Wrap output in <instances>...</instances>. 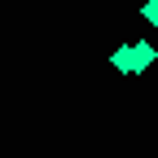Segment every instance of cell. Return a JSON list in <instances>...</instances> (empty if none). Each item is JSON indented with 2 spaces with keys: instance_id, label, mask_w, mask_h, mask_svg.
I'll return each instance as SVG.
<instances>
[{
  "instance_id": "obj_1",
  "label": "cell",
  "mask_w": 158,
  "mask_h": 158,
  "mask_svg": "<svg viewBox=\"0 0 158 158\" xmlns=\"http://www.w3.org/2000/svg\"><path fill=\"white\" fill-rule=\"evenodd\" d=\"M132 53H136V75H145L154 66V57H158V48L149 44V40H132Z\"/></svg>"
},
{
  "instance_id": "obj_2",
  "label": "cell",
  "mask_w": 158,
  "mask_h": 158,
  "mask_svg": "<svg viewBox=\"0 0 158 158\" xmlns=\"http://www.w3.org/2000/svg\"><path fill=\"white\" fill-rule=\"evenodd\" d=\"M141 18H145L149 27H158V0H145V5H141Z\"/></svg>"
}]
</instances>
